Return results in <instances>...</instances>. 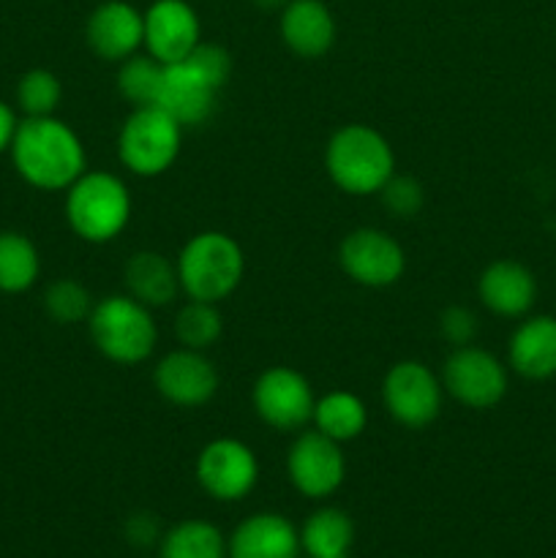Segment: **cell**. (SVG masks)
Returning a JSON list of instances; mask_svg holds the SVG:
<instances>
[{
	"mask_svg": "<svg viewBox=\"0 0 556 558\" xmlns=\"http://www.w3.org/2000/svg\"><path fill=\"white\" fill-rule=\"evenodd\" d=\"M11 161L33 189L69 191L85 174V147L76 131L55 114L25 118L11 142Z\"/></svg>",
	"mask_w": 556,
	"mask_h": 558,
	"instance_id": "6da1fadb",
	"label": "cell"
},
{
	"mask_svg": "<svg viewBox=\"0 0 556 558\" xmlns=\"http://www.w3.org/2000/svg\"><path fill=\"white\" fill-rule=\"evenodd\" d=\"M325 167L333 183L352 196H371L396 174V156L385 136L371 125H343L330 136Z\"/></svg>",
	"mask_w": 556,
	"mask_h": 558,
	"instance_id": "7a4b0ae2",
	"label": "cell"
},
{
	"mask_svg": "<svg viewBox=\"0 0 556 558\" xmlns=\"http://www.w3.org/2000/svg\"><path fill=\"white\" fill-rule=\"evenodd\" d=\"M243 248L223 232L194 234L178 256L180 289L202 303L229 298L243 281Z\"/></svg>",
	"mask_w": 556,
	"mask_h": 558,
	"instance_id": "3957f363",
	"label": "cell"
},
{
	"mask_svg": "<svg viewBox=\"0 0 556 558\" xmlns=\"http://www.w3.org/2000/svg\"><path fill=\"white\" fill-rule=\"evenodd\" d=\"M90 338L98 352L118 365H136L153 354L158 343V330L147 305L131 294H109L93 305Z\"/></svg>",
	"mask_w": 556,
	"mask_h": 558,
	"instance_id": "277c9868",
	"label": "cell"
},
{
	"mask_svg": "<svg viewBox=\"0 0 556 558\" xmlns=\"http://www.w3.org/2000/svg\"><path fill=\"white\" fill-rule=\"evenodd\" d=\"M65 218L76 238L87 243H109L131 218V194L120 178L109 172H85L65 196Z\"/></svg>",
	"mask_w": 556,
	"mask_h": 558,
	"instance_id": "5b68a950",
	"label": "cell"
},
{
	"mask_svg": "<svg viewBox=\"0 0 556 558\" xmlns=\"http://www.w3.org/2000/svg\"><path fill=\"white\" fill-rule=\"evenodd\" d=\"M183 125L161 107H140L129 114L118 136V156L129 172L158 178L178 161Z\"/></svg>",
	"mask_w": 556,
	"mask_h": 558,
	"instance_id": "8992f818",
	"label": "cell"
},
{
	"mask_svg": "<svg viewBox=\"0 0 556 558\" xmlns=\"http://www.w3.org/2000/svg\"><path fill=\"white\" fill-rule=\"evenodd\" d=\"M382 398L392 420L407 428H425L442 412V385L428 365L403 360L387 371L382 381Z\"/></svg>",
	"mask_w": 556,
	"mask_h": 558,
	"instance_id": "52a82bcc",
	"label": "cell"
},
{
	"mask_svg": "<svg viewBox=\"0 0 556 558\" xmlns=\"http://www.w3.org/2000/svg\"><path fill=\"white\" fill-rule=\"evenodd\" d=\"M251 398L262 423L276 430H300L314 417L316 398L309 379L287 365L267 368L256 379Z\"/></svg>",
	"mask_w": 556,
	"mask_h": 558,
	"instance_id": "ba28073f",
	"label": "cell"
},
{
	"mask_svg": "<svg viewBox=\"0 0 556 558\" xmlns=\"http://www.w3.org/2000/svg\"><path fill=\"white\" fill-rule=\"evenodd\" d=\"M442 387L469 409H491L505 398L507 371L491 352L478 347H458L442 371Z\"/></svg>",
	"mask_w": 556,
	"mask_h": 558,
	"instance_id": "9c48e42d",
	"label": "cell"
},
{
	"mask_svg": "<svg viewBox=\"0 0 556 558\" xmlns=\"http://www.w3.org/2000/svg\"><path fill=\"white\" fill-rule=\"evenodd\" d=\"M338 262L354 283L371 289L392 287L407 270V256L401 245L387 232L371 227L354 229L343 238Z\"/></svg>",
	"mask_w": 556,
	"mask_h": 558,
	"instance_id": "30bf717a",
	"label": "cell"
},
{
	"mask_svg": "<svg viewBox=\"0 0 556 558\" xmlns=\"http://www.w3.org/2000/svg\"><path fill=\"white\" fill-rule=\"evenodd\" d=\"M287 472L300 494L309 499H327L341 488L347 477V461L338 441L314 428L300 434L289 447Z\"/></svg>",
	"mask_w": 556,
	"mask_h": 558,
	"instance_id": "8fae6325",
	"label": "cell"
},
{
	"mask_svg": "<svg viewBox=\"0 0 556 558\" xmlns=\"http://www.w3.org/2000/svg\"><path fill=\"white\" fill-rule=\"evenodd\" d=\"M259 477V463L249 445L238 439H216L196 458V480L218 501H238L251 494Z\"/></svg>",
	"mask_w": 556,
	"mask_h": 558,
	"instance_id": "7c38bea8",
	"label": "cell"
},
{
	"mask_svg": "<svg viewBox=\"0 0 556 558\" xmlns=\"http://www.w3.org/2000/svg\"><path fill=\"white\" fill-rule=\"evenodd\" d=\"M156 390L161 392L164 401L183 409L205 407L218 390V371L205 352L196 349H178V352L161 357L156 365Z\"/></svg>",
	"mask_w": 556,
	"mask_h": 558,
	"instance_id": "4fadbf2b",
	"label": "cell"
},
{
	"mask_svg": "<svg viewBox=\"0 0 556 558\" xmlns=\"http://www.w3.org/2000/svg\"><path fill=\"white\" fill-rule=\"evenodd\" d=\"M202 36L200 16L185 0H156L145 11L147 54L164 65L180 63L196 49Z\"/></svg>",
	"mask_w": 556,
	"mask_h": 558,
	"instance_id": "5bb4252c",
	"label": "cell"
},
{
	"mask_svg": "<svg viewBox=\"0 0 556 558\" xmlns=\"http://www.w3.org/2000/svg\"><path fill=\"white\" fill-rule=\"evenodd\" d=\"M218 87H213L191 63L164 65L161 93H158L156 107H161L169 118L178 120L183 129L202 125L213 118L218 104Z\"/></svg>",
	"mask_w": 556,
	"mask_h": 558,
	"instance_id": "9a60e30c",
	"label": "cell"
},
{
	"mask_svg": "<svg viewBox=\"0 0 556 558\" xmlns=\"http://www.w3.org/2000/svg\"><path fill=\"white\" fill-rule=\"evenodd\" d=\"M85 36L98 58L123 63L145 44V14L123 0H107L90 14Z\"/></svg>",
	"mask_w": 556,
	"mask_h": 558,
	"instance_id": "2e32d148",
	"label": "cell"
},
{
	"mask_svg": "<svg viewBox=\"0 0 556 558\" xmlns=\"http://www.w3.org/2000/svg\"><path fill=\"white\" fill-rule=\"evenodd\" d=\"M298 529L276 512L245 518L227 545L229 558H298Z\"/></svg>",
	"mask_w": 556,
	"mask_h": 558,
	"instance_id": "e0dca14e",
	"label": "cell"
},
{
	"mask_svg": "<svg viewBox=\"0 0 556 558\" xmlns=\"http://www.w3.org/2000/svg\"><path fill=\"white\" fill-rule=\"evenodd\" d=\"M281 38L300 58H322L336 44V20L322 0H289L281 14Z\"/></svg>",
	"mask_w": 556,
	"mask_h": 558,
	"instance_id": "ac0fdd59",
	"label": "cell"
},
{
	"mask_svg": "<svg viewBox=\"0 0 556 558\" xmlns=\"http://www.w3.org/2000/svg\"><path fill=\"white\" fill-rule=\"evenodd\" d=\"M480 300L499 316H523L537 300V281L529 267L518 262L499 259L483 270L478 281Z\"/></svg>",
	"mask_w": 556,
	"mask_h": 558,
	"instance_id": "d6986e66",
	"label": "cell"
},
{
	"mask_svg": "<svg viewBox=\"0 0 556 558\" xmlns=\"http://www.w3.org/2000/svg\"><path fill=\"white\" fill-rule=\"evenodd\" d=\"M510 365L523 379L556 376V316H532L510 338Z\"/></svg>",
	"mask_w": 556,
	"mask_h": 558,
	"instance_id": "ffe728a7",
	"label": "cell"
},
{
	"mask_svg": "<svg viewBox=\"0 0 556 558\" xmlns=\"http://www.w3.org/2000/svg\"><path fill=\"white\" fill-rule=\"evenodd\" d=\"M125 287L134 300H140L147 308H161L172 303L180 292L178 265L167 259L158 251H136L125 262Z\"/></svg>",
	"mask_w": 556,
	"mask_h": 558,
	"instance_id": "44dd1931",
	"label": "cell"
},
{
	"mask_svg": "<svg viewBox=\"0 0 556 558\" xmlns=\"http://www.w3.org/2000/svg\"><path fill=\"white\" fill-rule=\"evenodd\" d=\"M300 543L311 558H349L354 526L347 512L336 510V507H322L305 521Z\"/></svg>",
	"mask_w": 556,
	"mask_h": 558,
	"instance_id": "7402d4cb",
	"label": "cell"
},
{
	"mask_svg": "<svg viewBox=\"0 0 556 558\" xmlns=\"http://www.w3.org/2000/svg\"><path fill=\"white\" fill-rule=\"evenodd\" d=\"M311 423L316 425L319 434L330 436L333 441L341 445V441H352L363 434L365 423H368V412H365L363 401L358 396L336 390L316 401Z\"/></svg>",
	"mask_w": 556,
	"mask_h": 558,
	"instance_id": "603a6c76",
	"label": "cell"
},
{
	"mask_svg": "<svg viewBox=\"0 0 556 558\" xmlns=\"http://www.w3.org/2000/svg\"><path fill=\"white\" fill-rule=\"evenodd\" d=\"M41 256L33 240L20 232H0V292L20 294L36 283Z\"/></svg>",
	"mask_w": 556,
	"mask_h": 558,
	"instance_id": "cb8c5ba5",
	"label": "cell"
},
{
	"mask_svg": "<svg viewBox=\"0 0 556 558\" xmlns=\"http://www.w3.org/2000/svg\"><path fill=\"white\" fill-rule=\"evenodd\" d=\"M227 543L207 521H183L161 539V558H223Z\"/></svg>",
	"mask_w": 556,
	"mask_h": 558,
	"instance_id": "d4e9b609",
	"label": "cell"
},
{
	"mask_svg": "<svg viewBox=\"0 0 556 558\" xmlns=\"http://www.w3.org/2000/svg\"><path fill=\"white\" fill-rule=\"evenodd\" d=\"M164 63L153 54H131L120 63L118 90L134 109L156 107L158 93H161Z\"/></svg>",
	"mask_w": 556,
	"mask_h": 558,
	"instance_id": "484cf974",
	"label": "cell"
},
{
	"mask_svg": "<svg viewBox=\"0 0 556 558\" xmlns=\"http://www.w3.org/2000/svg\"><path fill=\"white\" fill-rule=\"evenodd\" d=\"M174 332H178V341L185 349H196V352L210 349L223 332V322L216 303L191 300L189 305L180 308L178 319H174Z\"/></svg>",
	"mask_w": 556,
	"mask_h": 558,
	"instance_id": "4316f807",
	"label": "cell"
},
{
	"mask_svg": "<svg viewBox=\"0 0 556 558\" xmlns=\"http://www.w3.org/2000/svg\"><path fill=\"white\" fill-rule=\"evenodd\" d=\"M63 98L60 80L47 69H33L16 82V104L27 118H49Z\"/></svg>",
	"mask_w": 556,
	"mask_h": 558,
	"instance_id": "83f0119b",
	"label": "cell"
},
{
	"mask_svg": "<svg viewBox=\"0 0 556 558\" xmlns=\"http://www.w3.org/2000/svg\"><path fill=\"white\" fill-rule=\"evenodd\" d=\"M44 308H47V314L58 325H76V322L90 316L93 300L90 292L80 281L63 278V281H55L47 289V294H44Z\"/></svg>",
	"mask_w": 556,
	"mask_h": 558,
	"instance_id": "f1b7e54d",
	"label": "cell"
},
{
	"mask_svg": "<svg viewBox=\"0 0 556 558\" xmlns=\"http://www.w3.org/2000/svg\"><path fill=\"white\" fill-rule=\"evenodd\" d=\"M382 202H385L387 210L396 218H412L418 216L420 207H423V185L414 178H407V174H392L385 183V189L379 191Z\"/></svg>",
	"mask_w": 556,
	"mask_h": 558,
	"instance_id": "f546056e",
	"label": "cell"
},
{
	"mask_svg": "<svg viewBox=\"0 0 556 558\" xmlns=\"http://www.w3.org/2000/svg\"><path fill=\"white\" fill-rule=\"evenodd\" d=\"M185 63L194 65V69L200 71L213 87H218V90H221V87L229 82V76H232V54H229L223 47H218V44L200 41L194 52L185 58Z\"/></svg>",
	"mask_w": 556,
	"mask_h": 558,
	"instance_id": "4dcf8cb0",
	"label": "cell"
},
{
	"mask_svg": "<svg viewBox=\"0 0 556 558\" xmlns=\"http://www.w3.org/2000/svg\"><path fill=\"white\" fill-rule=\"evenodd\" d=\"M439 330L442 338H445L450 347H469L474 332H478V319H474L472 311L463 308V305H450V308L442 314Z\"/></svg>",
	"mask_w": 556,
	"mask_h": 558,
	"instance_id": "1f68e13d",
	"label": "cell"
},
{
	"mask_svg": "<svg viewBox=\"0 0 556 558\" xmlns=\"http://www.w3.org/2000/svg\"><path fill=\"white\" fill-rule=\"evenodd\" d=\"M125 534L134 545H153L158 537V521L147 512L142 515H134L129 523H125Z\"/></svg>",
	"mask_w": 556,
	"mask_h": 558,
	"instance_id": "d6a6232c",
	"label": "cell"
},
{
	"mask_svg": "<svg viewBox=\"0 0 556 558\" xmlns=\"http://www.w3.org/2000/svg\"><path fill=\"white\" fill-rule=\"evenodd\" d=\"M16 125H20V120H16L14 109H11L9 104L0 101V153L11 150V142H14Z\"/></svg>",
	"mask_w": 556,
	"mask_h": 558,
	"instance_id": "836d02e7",
	"label": "cell"
},
{
	"mask_svg": "<svg viewBox=\"0 0 556 558\" xmlns=\"http://www.w3.org/2000/svg\"><path fill=\"white\" fill-rule=\"evenodd\" d=\"M262 5H265V9H273V5H278V3H283V0H259Z\"/></svg>",
	"mask_w": 556,
	"mask_h": 558,
	"instance_id": "e575fe53",
	"label": "cell"
},
{
	"mask_svg": "<svg viewBox=\"0 0 556 558\" xmlns=\"http://www.w3.org/2000/svg\"><path fill=\"white\" fill-rule=\"evenodd\" d=\"M309 558H311V556H309Z\"/></svg>",
	"mask_w": 556,
	"mask_h": 558,
	"instance_id": "d590c367",
	"label": "cell"
}]
</instances>
